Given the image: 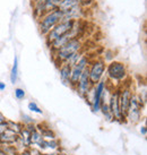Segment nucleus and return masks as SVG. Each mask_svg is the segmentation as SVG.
Instances as JSON below:
<instances>
[{"label": "nucleus", "instance_id": "obj_1", "mask_svg": "<svg viewBox=\"0 0 147 155\" xmlns=\"http://www.w3.org/2000/svg\"><path fill=\"white\" fill-rule=\"evenodd\" d=\"M105 76L108 83H118V87H120L128 79V68L125 62L118 60H112L106 64L105 67Z\"/></svg>", "mask_w": 147, "mask_h": 155}, {"label": "nucleus", "instance_id": "obj_2", "mask_svg": "<svg viewBox=\"0 0 147 155\" xmlns=\"http://www.w3.org/2000/svg\"><path fill=\"white\" fill-rule=\"evenodd\" d=\"M83 49H84V42H83L82 38H74L61 49L52 53L53 61L59 66L61 64H64L70 56H73L74 53L83 51Z\"/></svg>", "mask_w": 147, "mask_h": 155}, {"label": "nucleus", "instance_id": "obj_3", "mask_svg": "<svg viewBox=\"0 0 147 155\" xmlns=\"http://www.w3.org/2000/svg\"><path fill=\"white\" fill-rule=\"evenodd\" d=\"M145 105L146 104H144L142 102V100L138 97V95L134 92L131 95V99H130L129 107H128L127 112H126V121L129 122L130 125L139 124L142 121V118H143V111L145 109Z\"/></svg>", "mask_w": 147, "mask_h": 155}, {"label": "nucleus", "instance_id": "obj_4", "mask_svg": "<svg viewBox=\"0 0 147 155\" xmlns=\"http://www.w3.org/2000/svg\"><path fill=\"white\" fill-rule=\"evenodd\" d=\"M64 19L62 13L58 9L51 10L50 13L43 15L41 18L38 19V25H39L40 33L42 36H47L50 31H52L59 23Z\"/></svg>", "mask_w": 147, "mask_h": 155}, {"label": "nucleus", "instance_id": "obj_5", "mask_svg": "<svg viewBox=\"0 0 147 155\" xmlns=\"http://www.w3.org/2000/svg\"><path fill=\"white\" fill-rule=\"evenodd\" d=\"M105 67L106 64L102 58H96L92 60L88 65V75H90V81L91 84L94 86L97 83L104 78L105 74Z\"/></svg>", "mask_w": 147, "mask_h": 155}, {"label": "nucleus", "instance_id": "obj_6", "mask_svg": "<svg viewBox=\"0 0 147 155\" xmlns=\"http://www.w3.org/2000/svg\"><path fill=\"white\" fill-rule=\"evenodd\" d=\"M60 0H32L33 14L36 19L41 18L43 15L54 10L58 7Z\"/></svg>", "mask_w": 147, "mask_h": 155}, {"label": "nucleus", "instance_id": "obj_7", "mask_svg": "<svg viewBox=\"0 0 147 155\" xmlns=\"http://www.w3.org/2000/svg\"><path fill=\"white\" fill-rule=\"evenodd\" d=\"M91 62L90 57L87 56L86 53H83V56L80 57V59L77 61L76 65H74L70 69V85L69 87H71L73 90H75V87L77 85L79 78L82 76V73L85 69L88 67Z\"/></svg>", "mask_w": 147, "mask_h": 155}, {"label": "nucleus", "instance_id": "obj_8", "mask_svg": "<svg viewBox=\"0 0 147 155\" xmlns=\"http://www.w3.org/2000/svg\"><path fill=\"white\" fill-rule=\"evenodd\" d=\"M75 24H76V22H74V21H66V19H62L53 30L49 32L48 34H47V36H44V38H45L47 45L51 43L52 41H54L56 39H58V38L64 36L65 34L69 33L70 31L74 28Z\"/></svg>", "mask_w": 147, "mask_h": 155}, {"label": "nucleus", "instance_id": "obj_9", "mask_svg": "<svg viewBox=\"0 0 147 155\" xmlns=\"http://www.w3.org/2000/svg\"><path fill=\"white\" fill-rule=\"evenodd\" d=\"M108 104L110 112L112 113L113 118H114V121L125 122V117L122 116L121 111H120V104H119V87L111 90L108 99Z\"/></svg>", "mask_w": 147, "mask_h": 155}, {"label": "nucleus", "instance_id": "obj_10", "mask_svg": "<svg viewBox=\"0 0 147 155\" xmlns=\"http://www.w3.org/2000/svg\"><path fill=\"white\" fill-rule=\"evenodd\" d=\"M106 87H108V82L105 78L101 79L96 85L93 86V97H92V103L90 104V107L94 113L100 112L102 99H103V93Z\"/></svg>", "mask_w": 147, "mask_h": 155}, {"label": "nucleus", "instance_id": "obj_11", "mask_svg": "<svg viewBox=\"0 0 147 155\" xmlns=\"http://www.w3.org/2000/svg\"><path fill=\"white\" fill-rule=\"evenodd\" d=\"M132 93H134V91L131 88V85H130V84L123 83L121 86L119 87V104H120V111H121L123 117L126 116L127 109L129 107V102H130V99H131Z\"/></svg>", "mask_w": 147, "mask_h": 155}, {"label": "nucleus", "instance_id": "obj_12", "mask_svg": "<svg viewBox=\"0 0 147 155\" xmlns=\"http://www.w3.org/2000/svg\"><path fill=\"white\" fill-rule=\"evenodd\" d=\"M92 85L91 84V81H90V75H88V67H87L84 71L82 73V76L79 78V81H78L77 85L75 87V92L77 93L82 99H85L86 97L87 93L90 92V90L92 88Z\"/></svg>", "mask_w": 147, "mask_h": 155}, {"label": "nucleus", "instance_id": "obj_13", "mask_svg": "<svg viewBox=\"0 0 147 155\" xmlns=\"http://www.w3.org/2000/svg\"><path fill=\"white\" fill-rule=\"evenodd\" d=\"M60 140L56 138V139H51V140H45L43 139L42 143L39 145V148L40 151L44 153V152H49V153H54L56 151H60Z\"/></svg>", "mask_w": 147, "mask_h": 155}, {"label": "nucleus", "instance_id": "obj_14", "mask_svg": "<svg viewBox=\"0 0 147 155\" xmlns=\"http://www.w3.org/2000/svg\"><path fill=\"white\" fill-rule=\"evenodd\" d=\"M18 135L13 133L11 130H5L4 133L0 135V146H6V145H14L17 142Z\"/></svg>", "mask_w": 147, "mask_h": 155}, {"label": "nucleus", "instance_id": "obj_15", "mask_svg": "<svg viewBox=\"0 0 147 155\" xmlns=\"http://www.w3.org/2000/svg\"><path fill=\"white\" fill-rule=\"evenodd\" d=\"M35 128L41 133L43 139H45V140H51V139H56L57 138V135H56V133H54V130L52 129L51 127L45 126L44 124H36V125H35Z\"/></svg>", "mask_w": 147, "mask_h": 155}, {"label": "nucleus", "instance_id": "obj_16", "mask_svg": "<svg viewBox=\"0 0 147 155\" xmlns=\"http://www.w3.org/2000/svg\"><path fill=\"white\" fill-rule=\"evenodd\" d=\"M70 67L67 64H61L59 65V76H60V81L62 82L64 85L66 86H69L70 85Z\"/></svg>", "mask_w": 147, "mask_h": 155}, {"label": "nucleus", "instance_id": "obj_17", "mask_svg": "<svg viewBox=\"0 0 147 155\" xmlns=\"http://www.w3.org/2000/svg\"><path fill=\"white\" fill-rule=\"evenodd\" d=\"M78 5L79 4H78L77 0H60L57 9L60 10L62 14H65L67 12L71 10V9H74L75 7H77Z\"/></svg>", "mask_w": 147, "mask_h": 155}, {"label": "nucleus", "instance_id": "obj_18", "mask_svg": "<svg viewBox=\"0 0 147 155\" xmlns=\"http://www.w3.org/2000/svg\"><path fill=\"white\" fill-rule=\"evenodd\" d=\"M30 137H31V133L27 129H26V128H23L22 131L18 134V140L22 143V144L26 147V148L31 147Z\"/></svg>", "mask_w": 147, "mask_h": 155}, {"label": "nucleus", "instance_id": "obj_19", "mask_svg": "<svg viewBox=\"0 0 147 155\" xmlns=\"http://www.w3.org/2000/svg\"><path fill=\"white\" fill-rule=\"evenodd\" d=\"M30 140H31V146H34V147H39V145L42 143V140H43L42 135H41V133H40L36 128H35L33 131H31Z\"/></svg>", "mask_w": 147, "mask_h": 155}, {"label": "nucleus", "instance_id": "obj_20", "mask_svg": "<svg viewBox=\"0 0 147 155\" xmlns=\"http://www.w3.org/2000/svg\"><path fill=\"white\" fill-rule=\"evenodd\" d=\"M9 78H10V83H11V84H16V83H17V79H18V58H17V56L14 57V64H13V67H11V70H10Z\"/></svg>", "mask_w": 147, "mask_h": 155}, {"label": "nucleus", "instance_id": "obj_21", "mask_svg": "<svg viewBox=\"0 0 147 155\" xmlns=\"http://www.w3.org/2000/svg\"><path fill=\"white\" fill-rule=\"evenodd\" d=\"M7 129L11 130L13 133L15 134H19L21 131H22V129L24 128V126H23V124L21 122V121H11V120H7Z\"/></svg>", "mask_w": 147, "mask_h": 155}, {"label": "nucleus", "instance_id": "obj_22", "mask_svg": "<svg viewBox=\"0 0 147 155\" xmlns=\"http://www.w3.org/2000/svg\"><path fill=\"white\" fill-rule=\"evenodd\" d=\"M100 111L102 112V114L104 116L105 118V120L108 121H114V118H113L112 113L110 112V109H109V104L108 102H102L101 103V109H100Z\"/></svg>", "mask_w": 147, "mask_h": 155}, {"label": "nucleus", "instance_id": "obj_23", "mask_svg": "<svg viewBox=\"0 0 147 155\" xmlns=\"http://www.w3.org/2000/svg\"><path fill=\"white\" fill-rule=\"evenodd\" d=\"M83 53H84L83 51H79V52H76V53H74L73 56H70L69 58H68V59L65 61V64L69 65L70 67H73L74 65H76V64H77V61L80 59V57L83 56Z\"/></svg>", "mask_w": 147, "mask_h": 155}, {"label": "nucleus", "instance_id": "obj_24", "mask_svg": "<svg viewBox=\"0 0 147 155\" xmlns=\"http://www.w3.org/2000/svg\"><path fill=\"white\" fill-rule=\"evenodd\" d=\"M27 108H28V110H30V111L34 112V113H38V114H43V111H42V109L40 108L39 105L35 103V102H33V101L28 103Z\"/></svg>", "mask_w": 147, "mask_h": 155}, {"label": "nucleus", "instance_id": "obj_25", "mask_svg": "<svg viewBox=\"0 0 147 155\" xmlns=\"http://www.w3.org/2000/svg\"><path fill=\"white\" fill-rule=\"evenodd\" d=\"M79 6H82L84 9H90L95 5V0H77Z\"/></svg>", "mask_w": 147, "mask_h": 155}, {"label": "nucleus", "instance_id": "obj_26", "mask_svg": "<svg viewBox=\"0 0 147 155\" xmlns=\"http://www.w3.org/2000/svg\"><path fill=\"white\" fill-rule=\"evenodd\" d=\"M23 126H28V125H36V121L32 118V117L27 116V114H22V121Z\"/></svg>", "mask_w": 147, "mask_h": 155}, {"label": "nucleus", "instance_id": "obj_27", "mask_svg": "<svg viewBox=\"0 0 147 155\" xmlns=\"http://www.w3.org/2000/svg\"><path fill=\"white\" fill-rule=\"evenodd\" d=\"M15 97L17 100H24L25 99V91L23 90V88H21V87H17V88H15Z\"/></svg>", "mask_w": 147, "mask_h": 155}, {"label": "nucleus", "instance_id": "obj_28", "mask_svg": "<svg viewBox=\"0 0 147 155\" xmlns=\"http://www.w3.org/2000/svg\"><path fill=\"white\" fill-rule=\"evenodd\" d=\"M27 152H28V154L30 155H41L42 154V152L40 151L38 147H34V146H31L27 148Z\"/></svg>", "mask_w": 147, "mask_h": 155}, {"label": "nucleus", "instance_id": "obj_29", "mask_svg": "<svg viewBox=\"0 0 147 155\" xmlns=\"http://www.w3.org/2000/svg\"><path fill=\"white\" fill-rule=\"evenodd\" d=\"M7 127H8V126H7V121H6V122H2V124H0V135L4 133L5 130H7Z\"/></svg>", "mask_w": 147, "mask_h": 155}, {"label": "nucleus", "instance_id": "obj_30", "mask_svg": "<svg viewBox=\"0 0 147 155\" xmlns=\"http://www.w3.org/2000/svg\"><path fill=\"white\" fill-rule=\"evenodd\" d=\"M139 131H140V134L143 135L144 137H145V136H147V128H146V126H145V125L140 127V129H139Z\"/></svg>", "mask_w": 147, "mask_h": 155}, {"label": "nucleus", "instance_id": "obj_31", "mask_svg": "<svg viewBox=\"0 0 147 155\" xmlns=\"http://www.w3.org/2000/svg\"><path fill=\"white\" fill-rule=\"evenodd\" d=\"M7 120H8V119H7V118L4 116V113H1V112H0V124H2V122H6Z\"/></svg>", "mask_w": 147, "mask_h": 155}, {"label": "nucleus", "instance_id": "obj_32", "mask_svg": "<svg viewBox=\"0 0 147 155\" xmlns=\"http://www.w3.org/2000/svg\"><path fill=\"white\" fill-rule=\"evenodd\" d=\"M5 90H6V84L4 82H0V92H2Z\"/></svg>", "mask_w": 147, "mask_h": 155}, {"label": "nucleus", "instance_id": "obj_33", "mask_svg": "<svg viewBox=\"0 0 147 155\" xmlns=\"http://www.w3.org/2000/svg\"><path fill=\"white\" fill-rule=\"evenodd\" d=\"M17 155H30V154H28L27 150H24V151H22V152H18Z\"/></svg>", "mask_w": 147, "mask_h": 155}, {"label": "nucleus", "instance_id": "obj_34", "mask_svg": "<svg viewBox=\"0 0 147 155\" xmlns=\"http://www.w3.org/2000/svg\"><path fill=\"white\" fill-rule=\"evenodd\" d=\"M56 155H70V154H68V153H66V152L59 151V152H57Z\"/></svg>", "mask_w": 147, "mask_h": 155}, {"label": "nucleus", "instance_id": "obj_35", "mask_svg": "<svg viewBox=\"0 0 147 155\" xmlns=\"http://www.w3.org/2000/svg\"><path fill=\"white\" fill-rule=\"evenodd\" d=\"M0 155H8V154H7V153H6V152L4 151V150H2L1 147H0Z\"/></svg>", "mask_w": 147, "mask_h": 155}, {"label": "nucleus", "instance_id": "obj_36", "mask_svg": "<svg viewBox=\"0 0 147 155\" xmlns=\"http://www.w3.org/2000/svg\"><path fill=\"white\" fill-rule=\"evenodd\" d=\"M41 155H56V153H49V152H44Z\"/></svg>", "mask_w": 147, "mask_h": 155}]
</instances>
